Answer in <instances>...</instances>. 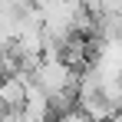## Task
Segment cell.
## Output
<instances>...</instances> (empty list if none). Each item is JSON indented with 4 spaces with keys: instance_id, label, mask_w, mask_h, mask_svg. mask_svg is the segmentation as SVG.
<instances>
[{
    "instance_id": "cell-1",
    "label": "cell",
    "mask_w": 122,
    "mask_h": 122,
    "mask_svg": "<svg viewBox=\"0 0 122 122\" xmlns=\"http://www.w3.org/2000/svg\"><path fill=\"white\" fill-rule=\"evenodd\" d=\"M26 82H30V73H23V69L0 76V112H20Z\"/></svg>"
},
{
    "instance_id": "cell-2",
    "label": "cell",
    "mask_w": 122,
    "mask_h": 122,
    "mask_svg": "<svg viewBox=\"0 0 122 122\" xmlns=\"http://www.w3.org/2000/svg\"><path fill=\"white\" fill-rule=\"evenodd\" d=\"M20 116L26 122H46L50 119V96L43 92L36 82H26V96H23Z\"/></svg>"
},
{
    "instance_id": "cell-3",
    "label": "cell",
    "mask_w": 122,
    "mask_h": 122,
    "mask_svg": "<svg viewBox=\"0 0 122 122\" xmlns=\"http://www.w3.org/2000/svg\"><path fill=\"white\" fill-rule=\"evenodd\" d=\"M79 7L89 13V17H106V13H112L116 0H79Z\"/></svg>"
},
{
    "instance_id": "cell-4",
    "label": "cell",
    "mask_w": 122,
    "mask_h": 122,
    "mask_svg": "<svg viewBox=\"0 0 122 122\" xmlns=\"http://www.w3.org/2000/svg\"><path fill=\"white\" fill-rule=\"evenodd\" d=\"M56 122H86V116H82L79 109H66V112H60Z\"/></svg>"
},
{
    "instance_id": "cell-5",
    "label": "cell",
    "mask_w": 122,
    "mask_h": 122,
    "mask_svg": "<svg viewBox=\"0 0 122 122\" xmlns=\"http://www.w3.org/2000/svg\"><path fill=\"white\" fill-rule=\"evenodd\" d=\"M109 122H122V116H119V112H116V116H112V119H109Z\"/></svg>"
},
{
    "instance_id": "cell-6",
    "label": "cell",
    "mask_w": 122,
    "mask_h": 122,
    "mask_svg": "<svg viewBox=\"0 0 122 122\" xmlns=\"http://www.w3.org/2000/svg\"><path fill=\"white\" fill-rule=\"evenodd\" d=\"M86 122H102V119H86Z\"/></svg>"
}]
</instances>
